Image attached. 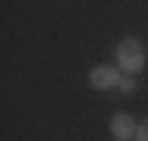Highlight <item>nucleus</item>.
Here are the masks:
<instances>
[{
	"label": "nucleus",
	"instance_id": "1",
	"mask_svg": "<svg viewBox=\"0 0 148 141\" xmlns=\"http://www.w3.org/2000/svg\"><path fill=\"white\" fill-rule=\"evenodd\" d=\"M117 63L123 72H129V75H139L142 69H145V47H142V41H136V38H123L117 44Z\"/></svg>",
	"mask_w": 148,
	"mask_h": 141
},
{
	"label": "nucleus",
	"instance_id": "2",
	"mask_svg": "<svg viewBox=\"0 0 148 141\" xmlns=\"http://www.w3.org/2000/svg\"><path fill=\"white\" fill-rule=\"evenodd\" d=\"M120 79H123V75L117 72V66H95V69L88 72V85H91V88H98V91L117 88Z\"/></svg>",
	"mask_w": 148,
	"mask_h": 141
},
{
	"label": "nucleus",
	"instance_id": "3",
	"mask_svg": "<svg viewBox=\"0 0 148 141\" xmlns=\"http://www.w3.org/2000/svg\"><path fill=\"white\" fill-rule=\"evenodd\" d=\"M136 119L129 116V113H114L110 116V135L117 141H126V138H136Z\"/></svg>",
	"mask_w": 148,
	"mask_h": 141
},
{
	"label": "nucleus",
	"instance_id": "4",
	"mask_svg": "<svg viewBox=\"0 0 148 141\" xmlns=\"http://www.w3.org/2000/svg\"><path fill=\"white\" fill-rule=\"evenodd\" d=\"M136 141H148V116L139 122V129H136Z\"/></svg>",
	"mask_w": 148,
	"mask_h": 141
},
{
	"label": "nucleus",
	"instance_id": "5",
	"mask_svg": "<svg viewBox=\"0 0 148 141\" xmlns=\"http://www.w3.org/2000/svg\"><path fill=\"white\" fill-rule=\"evenodd\" d=\"M120 91H123V94H132V91H136V79H129V75L120 79Z\"/></svg>",
	"mask_w": 148,
	"mask_h": 141
}]
</instances>
